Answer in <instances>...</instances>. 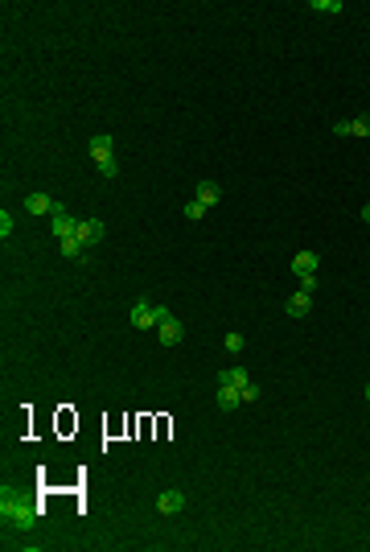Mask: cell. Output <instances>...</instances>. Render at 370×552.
I'll use <instances>...</instances> for the list:
<instances>
[{
	"label": "cell",
	"instance_id": "cell-2",
	"mask_svg": "<svg viewBox=\"0 0 370 552\" xmlns=\"http://www.w3.org/2000/svg\"><path fill=\"white\" fill-rule=\"evenodd\" d=\"M86 148H91V161H95V169L103 173V177H115L119 173V161H115V140L111 136H91L86 140Z\"/></svg>",
	"mask_w": 370,
	"mask_h": 552
},
{
	"label": "cell",
	"instance_id": "cell-1",
	"mask_svg": "<svg viewBox=\"0 0 370 552\" xmlns=\"http://www.w3.org/2000/svg\"><path fill=\"white\" fill-rule=\"evenodd\" d=\"M0 520H4V528H16V532H29L33 524H37V507H33V499H25L21 491H0Z\"/></svg>",
	"mask_w": 370,
	"mask_h": 552
},
{
	"label": "cell",
	"instance_id": "cell-10",
	"mask_svg": "<svg viewBox=\"0 0 370 552\" xmlns=\"http://www.w3.org/2000/svg\"><path fill=\"white\" fill-rule=\"evenodd\" d=\"M194 198H198L202 206H218V198H222V190H218V181H210V177H202V181L194 186Z\"/></svg>",
	"mask_w": 370,
	"mask_h": 552
},
{
	"label": "cell",
	"instance_id": "cell-13",
	"mask_svg": "<svg viewBox=\"0 0 370 552\" xmlns=\"http://www.w3.org/2000/svg\"><path fill=\"white\" fill-rule=\"evenodd\" d=\"M251 384V375L243 371V367H227V371H218V388H247Z\"/></svg>",
	"mask_w": 370,
	"mask_h": 552
},
{
	"label": "cell",
	"instance_id": "cell-14",
	"mask_svg": "<svg viewBox=\"0 0 370 552\" xmlns=\"http://www.w3.org/2000/svg\"><path fill=\"white\" fill-rule=\"evenodd\" d=\"M58 247H62V256H66V260H78V264H82V260H86V247H82V243H78V239H62V243H58Z\"/></svg>",
	"mask_w": 370,
	"mask_h": 552
},
{
	"label": "cell",
	"instance_id": "cell-11",
	"mask_svg": "<svg viewBox=\"0 0 370 552\" xmlns=\"http://www.w3.org/2000/svg\"><path fill=\"white\" fill-rule=\"evenodd\" d=\"M317 268H321V256H317V252H297V256H292V272H297V276H309V272H317Z\"/></svg>",
	"mask_w": 370,
	"mask_h": 552
},
{
	"label": "cell",
	"instance_id": "cell-17",
	"mask_svg": "<svg viewBox=\"0 0 370 552\" xmlns=\"http://www.w3.org/2000/svg\"><path fill=\"white\" fill-rule=\"evenodd\" d=\"M350 136H370V111H362L358 120H350Z\"/></svg>",
	"mask_w": 370,
	"mask_h": 552
},
{
	"label": "cell",
	"instance_id": "cell-9",
	"mask_svg": "<svg viewBox=\"0 0 370 552\" xmlns=\"http://www.w3.org/2000/svg\"><path fill=\"white\" fill-rule=\"evenodd\" d=\"M157 338H161V346H177V342L185 338V326H181L177 318H165V322L157 326Z\"/></svg>",
	"mask_w": 370,
	"mask_h": 552
},
{
	"label": "cell",
	"instance_id": "cell-12",
	"mask_svg": "<svg viewBox=\"0 0 370 552\" xmlns=\"http://www.w3.org/2000/svg\"><path fill=\"white\" fill-rule=\"evenodd\" d=\"M214 404H218L222 412H235V408L243 404V388H218V392H214Z\"/></svg>",
	"mask_w": 370,
	"mask_h": 552
},
{
	"label": "cell",
	"instance_id": "cell-19",
	"mask_svg": "<svg viewBox=\"0 0 370 552\" xmlns=\"http://www.w3.org/2000/svg\"><path fill=\"white\" fill-rule=\"evenodd\" d=\"M12 227H16V223H12V214H8V210H0V235H4V239L12 235Z\"/></svg>",
	"mask_w": 370,
	"mask_h": 552
},
{
	"label": "cell",
	"instance_id": "cell-4",
	"mask_svg": "<svg viewBox=\"0 0 370 552\" xmlns=\"http://www.w3.org/2000/svg\"><path fill=\"white\" fill-rule=\"evenodd\" d=\"M157 309H161V305H152V301H136V305H132V318H128V322H132L136 330H152V326L161 322V313H157Z\"/></svg>",
	"mask_w": 370,
	"mask_h": 552
},
{
	"label": "cell",
	"instance_id": "cell-5",
	"mask_svg": "<svg viewBox=\"0 0 370 552\" xmlns=\"http://www.w3.org/2000/svg\"><path fill=\"white\" fill-rule=\"evenodd\" d=\"M157 511H161V516H177V511H185V491H177V487L161 491V495H157Z\"/></svg>",
	"mask_w": 370,
	"mask_h": 552
},
{
	"label": "cell",
	"instance_id": "cell-21",
	"mask_svg": "<svg viewBox=\"0 0 370 552\" xmlns=\"http://www.w3.org/2000/svg\"><path fill=\"white\" fill-rule=\"evenodd\" d=\"M301 289H305V293H313V289H317V272H309V276H301Z\"/></svg>",
	"mask_w": 370,
	"mask_h": 552
},
{
	"label": "cell",
	"instance_id": "cell-22",
	"mask_svg": "<svg viewBox=\"0 0 370 552\" xmlns=\"http://www.w3.org/2000/svg\"><path fill=\"white\" fill-rule=\"evenodd\" d=\"M362 223H367V227H370V202H367V206H362Z\"/></svg>",
	"mask_w": 370,
	"mask_h": 552
},
{
	"label": "cell",
	"instance_id": "cell-18",
	"mask_svg": "<svg viewBox=\"0 0 370 552\" xmlns=\"http://www.w3.org/2000/svg\"><path fill=\"white\" fill-rule=\"evenodd\" d=\"M313 12H342V0H309Z\"/></svg>",
	"mask_w": 370,
	"mask_h": 552
},
{
	"label": "cell",
	"instance_id": "cell-23",
	"mask_svg": "<svg viewBox=\"0 0 370 552\" xmlns=\"http://www.w3.org/2000/svg\"><path fill=\"white\" fill-rule=\"evenodd\" d=\"M362 396H367V400H370V384H367V392H362Z\"/></svg>",
	"mask_w": 370,
	"mask_h": 552
},
{
	"label": "cell",
	"instance_id": "cell-16",
	"mask_svg": "<svg viewBox=\"0 0 370 552\" xmlns=\"http://www.w3.org/2000/svg\"><path fill=\"white\" fill-rule=\"evenodd\" d=\"M222 346H227V351H231V355H239V351H243V346H247V338H243V334H239V330H231V334H227V338H222Z\"/></svg>",
	"mask_w": 370,
	"mask_h": 552
},
{
	"label": "cell",
	"instance_id": "cell-3",
	"mask_svg": "<svg viewBox=\"0 0 370 552\" xmlns=\"http://www.w3.org/2000/svg\"><path fill=\"white\" fill-rule=\"evenodd\" d=\"M49 231H54V239L62 243V239H74V231H78V219L58 202V214H49Z\"/></svg>",
	"mask_w": 370,
	"mask_h": 552
},
{
	"label": "cell",
	"instance_id": "cell-6",
	"mask_svg": "<svg viewBox=\"0 0 370 552\" xmlns=\"http://www.w3.org/2000/svg\"><path fill=\"white\" fill-rule=\"evenodd\" d=\"M25 210H29V214H58V198L33 190V194H25Z\"/></svg>",
	"mask_w": 370,
	"mask_h": 552
},
{
	"label": "cell",
	"instance_id": "cell-15",
	"mask_svg": "<svg viewBox=\"0 0 370 552\" xmlns=\"http://www.w3.org/2000/svg\"><path fill=\"white\" fill-rule=\"evenodd\" d=\"M181 210H185V219H189V223H198V219H206V210H210V206H202L198 198H189V202H185Z\"/></svg>",
	"mask_w": 370,
	"mask_h": 552
},
{
	"label": "cell",
	"instance_id": "cell-8",
	"mask_svg": "<svg viewBox=\"0 0 370 552\" xmlns=\"http://www.w3.org/2000/svg\"><path fill=\"white\" fill-rule=\"evenodd\" d=\"M309 309H313V293H305V289H297V293L284 301V313H288V318H309Z\"/></svg>",
	"mask_w": 370,
	"mask_h": 552
},
{
	"label": "cell",
	"instance_id": "cell-7",
	"mask_svg": "<svg viewBox=\"0 0 370 552\" xmlns=\"http://www.w3.org/2000/svg\"><path fill=\"white\" fill-rule=\"evenodd\" d=\"M74 239H78L82 247L99 243V239H103V223H99V219H78V231H74Z\"/></svg>",
	"mask_w": 370,
	"mask_h": 552
},
{
	"label": "cell",
	"instance_id": "cell-20",
	"mask_svg": "<svg viewBox=\"0 0 370 552\" xmlns=\"http://www.w3.org/2000/svg\"><path fill=\"white\" fill-rule=\"evenodd\" d=\"M255 400H259V388H255V384H247V388H243V404H255Z\"/></svg>",
	"mask_w": 370,
	"mask_h": 552
}]
</instances>
